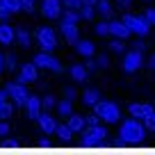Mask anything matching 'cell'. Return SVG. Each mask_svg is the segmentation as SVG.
<instances>
[{"label": "cell", "instance_id": "obj_1", "mask_svg": "<svg viewBox=\"0 0 155 155\" xmlns=\"http://www.w3.org/2000/svg\"><path fill=\"white\" fill-rule=\"evenodd\" d=\"M144 128L139 123V119L137 116H132V119H128V121L121 123V130H119V135L123 137V141H141L144 139Z\"/></svg>", "mask_w": 155, "mask_h": 155}, {"label": "cell", "instance_id": "obj_2", "mask_svg": "<svg viewBox=\"0 0 155 155\" xmlns=\"http://www.w3.org/2000/svg\"><path fill=\"white\" fill-rule=\"evenodd\" d=\"M34 39H37V44H39V48H41V50H55L59 46L57 32H55L53 28H46V25L34 32Z\"/></svg>", "mask_w": 155, "mask_h": 155}, {"label": "cell", "instance_id": "obj_3", "mask_svg": "<svg viewBox=\"0 0 155 155\" xmlns=\"http://www.w3.org/2000/svg\"><path fill=\"white\" fill-rule=\"evenodd\" d=\"M94 110H96L98 114H101V119L107 121V123H116L121 119V110H119V105L112 103V101H98L96 105H94Z\"/></svg>", "mask_w": 155, "mask_h": 155}, {"label": "cell", "instance_id": "obj_4", "mask_svg": "<svg viewBox=\"0 0 155 155\" xmlns=\"http://www.w3.org/2000/svg\"><path fill=\"white\" fill-rule=\"evenodd\" d=\"M123 21H126V25L132 30V34H139V37H146V34L150 32V28H153L141 14H123Z\"/></svg>", "mask_w": 155, "mask_h": 155}, {"label": "cell", "instance_id": "obj_5", "mask_svg": "<svg viewBox=\"0 0 155 155\" xmlns=\"http://www.w3.org/2000/svg\"><path fill=\"white\" fill-rule=\"evenodd\" d=\"M7 94H9V98L16 103L18 107H25V101L30 98L28 89H25V82L23 80H18V82H7Z\"/></svg>", "mask_w": 155, "mask_h": 155}, {"label": "cell", "instance_id": "obj_6", "mask_svg": "<svg viewBox=\"0 0 155 155\" xmlns=\"http://www.w3.org/2000/svg\"><path fill=\"white\" fill-rule=\"evenodd\" d=\"M34 62H37L39 68H48V71H55V73H62L64 66L59 59H55L53 55H50V50H41V53L34 57Z\"/></svg>", "mask_w": 155, "mask_h": 155}, {"label": "cell", "instance_id": "obj_7", "mask_svg": "<svg viewBox=\"0 0 155 155\" xmlns=\"http://www.w3.org/2000/svg\"><path fill=\"white\" fill-rule=\"evenodd\" d=\"M144 64V57H141V50L139 48H132L123 55V71L126 73H135L137 68Z\"/></svg>", "mask_w": 155, "mask_h": 155}, {"label": "cell", "instance_id": "obj_8", "mask_svg": "<svg viewBox=\"0 0 155 155\" xmlns=\"http://www.w3.org/2000/svg\"><path fill=\"white\" fill-rule=\"evenodd\" d=\"M82 139L87 144H103L107 139V132H105V128H101V123L98 126H87L82 130Z\"/></svg>", "mask_w": 155, "mask_h": 155}, {"label": "cell", "instance_id": "obj_9", "mask_svg": "<svg viewBox=\"0 0 155 155\" xmlns=\"http://www.w3.org/2000/svg\"><path fill=\"white\" fill-rule=\"evenodd\" d=\"M62 12H64L62 0H41V14L46 18H59Z\"/></svg>", "mask_w": 155, "mask_h": 155}, {"label": "cell", "instance_id": "obj_10", "mask_svg": "<svg viewBox=\"0 0 155 155\" xmlns=\"http://www.w3.org/2000/svg\"><path fill=\"white\" fill-rule=\"evenodd\" d=\"M25 112H28L30 119H37L41 116V112H44V103H41V98L39 96H30L28 101H25Z\"/></svg>", "mask_w": 155, "mask_h": 155}, {"label": "cell", "instance_id": "obj_11", "mask_svg": "<svg viewBox=\"0 0 155 155\" xmlns=\"http://www.w3.org/2000/svg\"><path fill=\"white\" fill-rule=\"evenodd\" d=\"M37 78H39V66H37V62H32V64H23V66H21V71H18V80H23V82L28 84V82H37Z\"/></svg>", "mask_w": 155, "mask_h": 155}, {"label": "cell", "instance_id": "obj_12", "mask_svg": "<svg viewBox=\"0 0 155 155\" xmlns=\"http://www.w3.org/2000/svg\"><path fill=\"white\" fill-rule=\"evenodd\" d=\"M110 34L112 37H116V39H128L132 34V30L126 25V21H110Z\"/></svg>", "mask_w": 155, "mask_h": 155}, {"label": "cell", "instance_id": "obj_13", "mask_svg": "<svg viewBox=\"0 0 155 155\" xmlns=\"http://www.w3.org/2000/svg\"><path fill=\"white\" fill-rule=\"evenodd\" d=\"M39 126H41V130L46 132V135H55V130H57L59 123L53 119V114H50L48 110L41 112V116H39Z\"/></svg>", "mask_w": 155, "mask_h": 155}, {"label": "cell", "instance_id": "obj_14", "mask_svg": "<svg viewBox=\"0 0 155 155\" xmlns=\"http://www.w3.org/2000/svg\"><path fill=\"white\" fill-rule=\"evenodd\" d=\"M59 32H62V37L66 39L68 44H75L78 39H80V34H78V23H66V21H62V23H59Z\"/></svg>", "mask_w": 155, "mask_h": 155}, {"label": "cell", "instance_id": "obj_15", "mask_svg": "<svg viewBox=\"0 0 155 155\" xmlns=\"http://www.w3.org/2000/svg\"><path fill=\"white\" fill-rule=\"evenodd\" d=\"M128 112H130V116H137V119H146V116L150 114L153 110V105H148V103H130L128 105Z\"/></svg>", "mask_w": 155, "mask_h": 155}, {"label": "cell", "instance_id": "obj_16", "mask_svg": "<svg viewBox=\"0 0 155 155\" xmlns=\"http://www.w3.org/2000/svg\"><path fill=\"white\" fill-rule=\"evenodd\" d=\"M16 41V30L12 28L9 23H0V44L2 46H9V44H14Z\"/></svg>", "mask_w": 155, "mask_h": 155}, {"label": "cell", "instance_id": "obj_17", "mask_svg": "<svg viewBox=\"0 0 155 155\" xmlns=\"http://www.w3.org/2000/svg\"><path fill=\"white\" fill-rule=\"evenodd\" d=\"M68 75L75 80V82H84L89 78V68H87V64H73L71 68H68Z\"/></svg>", "mask_w": 155, "mask_h": 155}, {"label": "cell", "instance_id": "obj_18", "mask_svg": "<svg viewBox=\"0 0 155 155\" xmlns=\"http://www.w3.org/2000/svg\"><path fill=\"white\" fill-rule=\"evenodd\" d=\"M75 50L80 55H84V57H94V55H96V46H94L89 39H78L75 41Z\"/></svg>", "mask_w": 155, "mask_h": 155}, {"label": "cell", "instance_id": "obj_19", "mask_svg": "<svg viewBox=\"0 0 155 155\" xmlns=\"http://www.w3.org/2000/svg\"><path fill=\"white\" fill-rule=\"evenodd\" d=\"M66 123H68L75 132H82L84 128H87V116H82V114H71V116H66Z\"/></svg>", "mask_w": 155, "mask_h": 155}, {"label": "cell", "instance_id": "obj_20", "mask_svg": "<svg viewBox=\"0 0 155 155\" xmlns=\"http://www.w3.org/2000/svg\"><path fill=\"white\" fill-rule=\"evenodd\" d=\"M73 135H75V130H73V128L68 126V123H59V126H57V130H55V137H59L62 141H68Z\"/></svg>", "mask_w": 155, "mask_h": 155}, {"label": "cell", "instance_id": "obj_21", "mask_svg": "<svg viewBox=\"0 0 155 155\" xmlns=\"http://www.w3.org/2000/svg\"><path fill=\"white\" fill-rule=\"evenodd\" d=\"M80 98H82V103H84L87 107H94L98 101H101V96H98V91H96V89H84Z\"/></svg>", "mask_w": 155, "mask_h": 155}, {"label": "cell", "instance_id": "obj_22", "mask_svg": "<svg viewBox=\"0 0 155 155\" xmlns=\"http://www.w3.org/2000/svg\"><path fill=\"white\" fill-rule=\"evenodd\" d=\"M62 21H66V23H78V21L82 18V14H80V9H71V7H64L62 16H59Z\"/></svg>", "mask_w": 155, "mask_h": 155}, {"label": "cell", "instance_id": "obj_23", "mask_svg": "<svg viewBox=\"0 0 155 155\" xmlns=\"http://www.w3.org/2000/svg\"><path fill=\"white\" fill-rule=\"evenodd\" d=\"M16 41H18V46L28 48V46L32 44V34H30L25 28H21V30H16Z\"/></svg>", "mask_w": 155, "mask_h": 155}, {"label": "cell", "instance_id": "obj_24", "mask_svg": "<svg viewBox=\"0 0 155 155\" xmlns=\"http://www.w3.org/2000/svg\"><path fill=\"white\" fill-rule=\"evenodd\" d=\"M57 112H59L62 116H71V114H73V101H71V98L59 101V103H57Z\"/></svg>", "mask_w": 155, "mask_h": 155}, {"label": "cell", "instance_id": "obj_25", "mask_svg": "<svg viewBox=\"0 0 155 155\" xmlns=\"http://www.w3.org/2000/svg\"><path fill=\"white\" fill-rule=\"evenodd\" d=\"M12 112H14V107H12L9 98H0V119H9Z\"/></svg>", "mask_w": 155, "mask_h": 155}, {"label": "cell", "instance_id": "obj_26", "mask_svg": "<svg viewBox=\"0 0 155 155\" xmlns=\"http://www.w3.org/2000/svg\"><path fill=\"white\" fill-rule=\"evenodd\" d=\"M96 9H98V14H101V16H112V12H114L110 0H98V2H96Z\"/></svg>", "mask_w": 155, "mask_h": 155}, {"label": "cell", "instance_id": "obj_27", "mask_svg": "<svg viewBox=\"0 0 155 155\" xmlns=\"http://www.w3.org/2000/svg\"><path fill=\"white\" fill-rule=\"evenodd\" d=\"M96 5H87V2H84L82 7H80V14H82V18H87V21H91L94 16H96Z\"/></svg>", "mask_w": 155, "mask_h": 155}, {"label": "cell", "instance_id": "obj_28", "mask_svg": "<svg viewBox=\"0 0 155 155\" xmlns=\"http://www.w3.org/2000/svg\"><path fill=\"white\" fill-rule=\"evenodd\" d=\"M110 48H112V53H123V50H126V44H123V39L114 37V41H110Z\"/></svg>", "mask_w": 155, "mask_h": 155}, {"label": "cell", "instance_id": "obj_29", "mask_svg": "<svg viewBox=\"0 0 155 155\" xmlns=\"http://www.w3.org/2000/svg\"><path fill=\"white\" fill-rule=\"evenodd\" d=\"M12 14H14V12L7 7V2H5V0H0V21H7Z\"/></svg>", "mask_w": 155, "mask_h": 155}, {"label": "cell", "instance_id": "obj_30", "mask_svg": "<svg viewBox=\"0 0 155 155\" xmlns=\"http://www.w3.org/2000/svg\"><path fill=\"white\" fill-rule=\"evenodd\" d=\"M94 30H96L98 37H107V34H110V23H105V21H103V23H98Z\"/></svg>", "mask_w": 155, "mask_h": 155}, {"label": "cell", "instance_id": "obj_31", "mask_svg": "<svg viewBox=\"0 0 155 155\" xmlns=\"http://www.w3.org/2000/svg\"><path fill=\"white\" fill-rule=\"evenodd\" d=\"M41 103H44V110H53V107H57V101H55V98L53 96H44V98H41Z\"/></svg>", "mask_w": 155, "mask_h": 155}, {"label": "cell", "instance_id": "obj_32", "mask_svg": "<svg viewBox=\"0 0 155 155\" xmlns=\"http://www.w3.org/2000/svg\"><path fill=\"white\" fill-rule=\"evenodd\" d=\"M5 2H7V7H9V9L14 12V14L23 9V0H5Z\"/></svg>", "mask_w": 155, "mask_h": 155}, {"label": "cell", "instance_id": "obj_33", "mask_svg": "<svg viewBox=\"0 0 155 155\" xmlns=\"http://www.w3.org/2000/svg\"><path fill=\"white\" fill-rule=\"evenodd\" d=\"M5 68H7V71H14V68H16V57L12 53L5 55Z\"/></svg>", "mask_w": 155, "mask_h": 155}, {"label": "cell", "instance_id": "obj_34", "mask_svg": "<svg viewBox=\"0 0 155 155\" xmlns=\"http://www.w3.org/2000/svg\"><path fill=\"white\" fill-rule=\"evenodd\" d=\"M144 126H146V130H153L155 132V112H150V114L144 119Z\"/></svg>", "mask_w": 155, "mask_h": 155}, {"label": "cell", "instance_id": "obj_35", "mask_svg": "<svg viewBox=\"0 0 155 155\" xmlns=\"http://www.w3.org/2000/svg\"><path fill=\"white\" fill-rule=\"evenodd\" d=\"M101 121H103V119H101V114H98L96 110H94V114H89V116H87V126H98Z\"/></svg>", "mask_w": 155, "mask_h": 155}, {"label": "cell", "instance_id": "obj_36", "mask_svg": "<svg viewBox=\"0 0 155 155\" xmlns=\"http://www.w3.org/2000/svg\"><path fill=\"white\" fill-rule=\"evenodd\" d=\"M62 2H64V7H71V9H80L84 5L82 0H62Z\"/></svg>", "mask_w": 155, "mask_h": 155}, {"label": "cell", "instance_id": "obj_37", "mask_svg": "<svg viewBox=\"0 0 155 155\" xmlns=\"http://www.w3.org/2000/svg\"><path fill=\"white\" fill-rule=\"evenodd\" d=\"M141 16H144L150 25H155V9H144V12H141Z\"/></svg>", "mask_w": 155, "mask_h": 155}, {"label": "cell", "instance_id": "obj_38", "mask_svg": "<svg viewBox=\"0 0 155 155\" xmlns=\"http://www.w3.org/2000/svg\"><path fill=\"white\" fill-rule=\"evenodd\" d=\"M9 130H12V128H9V123H7L5 119H0V137L9 135Z\"/></svg>", "mask_w": 155, "mask_h": 155}, {"label": "cell", "instance_id": "obj_39", "mask_svg": "<svg viewBox=\"0 0 155 155\" xmlns=\"http://www.w3.org/2000/svg\"><path fill=\"white\" fill-rule=\"evenodd\" d=\"M96 64H98V68H107V64H110V62H107V55H98Z\"/></svg>", "mask_w": 155, "mask_h": 155}, {"label": "cell", "instance_id": "obj_40", "mask_svg": "<svg viewBox=\"0 0 155 155\" xmlns=\"http://www.w3.org/2000/svg\"><path fill=\"white\" fill-rule=\"evenodd\" d=\"M75 96H78V91L73 87H64V98H71V101H73Z\"/></svg>", "mask_w": 155, "mask_h": 155}, {"label": "cell", "instance_id": "obj_41", "mask_svg": "<svg viewBox=\"0 0 155 155\" xmlns=\"http://www.w3.org/2000/svg\"><path fill=\"white\" fill-rule=\"evenodd\" d=\"M23 12H34V0H23Z\"/></svg>", "mask_w": 155, "mask_h": 155}, {"label": "cell", "instance_id": "obj_42", "mask_svg": "<svg viewBox=\"0 0 155 155\" xmlns=\"http://www.w3.org/2000/svg\"><path fill=\"white\" fill-rule=\"evenodd\" d=\"M84 64H87V68H89V71H96V68H98L96 59H91V57H89V59H87V62H84Z\"/></svg>", "mask_w": 155, "mask_h": 155}, {"label": "cell", "instance_id": "obj_43", "mask_svg": "<svg viewBox=\"0 0 155 155\" xmlns=\"http://www.w3.org/2000/svg\"><path fill=\"white\" fill-rule=\"evenodd\" d=\"M148 68H150V71H155V53L148 57Z\"/></svg>", "mask_w": 155, "mask_h": 155}, {"label": "cell", "instance_id": "obj_44", "mask_svg": "<svg viewBox=\"0 0 155 155\" xmlns=\"http://www.w3.org/2000/svg\"><path fill=\"white\" fill-rule=\"evenodd\" d=\"M0 71H5V55L0 53Z\"/></svg>", "mask_w": 155, "mask_h": 155}, {"label": "cell", "instance_id": "obj_45", "mask_svg": "<svg viewBox=\"0 0 155 155\" xmlns=\"http://www.w3.org/2000/svg\"><path fill=\"white\" fill-rule=\"evenodd\" d=\"M82 2H87V5H96L98 0H82Z\"/></svg>", "mask_w": 155, "mask_h": 155}, {"label": "cell", "instance_id": "obj_46", "mask_svg": "<svg viewBox=\"0 0 155 155\" xmlns=\"http://www.w3.org/2000/svg\"><path fill=\"white\" fill-rule=\"evenodd\" d=\"M119 2H121V5H130L132 0H119Z\"/></svg>", "mask_w": 155, "mask_h": 155}]
</instances>
